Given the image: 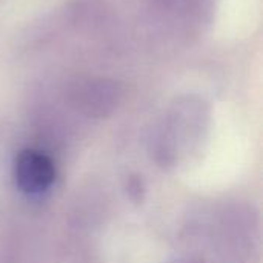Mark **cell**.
Returning a JSON list of instances; mask_svg holds the SVG:
<instances>
[{"label":"cell","mask_w":263,"mask_h":263,"mask_svg":"<svg viewBox=\"0 0 263 263\" xmlns=\"http://www.w3.org/2000/svg\"><path fill=\"white\" fill-rule=\"evenodd\" d=\"M54 165L45 154L25 149L14 163V177L17 186L26 194H40L46 191L54 182Z\"/></svg>","instance_id":"1"},{"label":"cell","mask_w":263,"mask_h":263,"mask_svg":"<svg viewBox=\"0 0 263 263\" xmlns=\"http://www.w3.org/2000/svg\"><path fill=\"white\" fill-rule=\"evenodd\" d=\"M82 102L85 105V109L89 114H105V111H109L114 105V92L112 91H105L103 85H91L83 92Z\"/></svg>","instance_id":"2"},{"label":"cell","mask_w":263,"mask_h":263,"mask_svg":"<svg viewBox=\"0 0 263 263\" xmlns=\"http://www.w3.org/2000/svg\"><path fill=\"white\" fill-rule=\"evenodd\" d=\"M128 196L133 199V200H140V194L143 193V183H142V179L139 176H134V177H129L128 180Z\"/></svg>","instance_id":"3"},{"label":"cell","mask_w":263,"mask_h":263,"mask_svg":"<svg viewBox=\"0 0 263 263\" xmlns=\"http://www.w3.org/2000/svg\"><path fill=\"white\" fill-rule=\"evenodd\" d=\"M180 263H200V262H197V260H185V262H180Z\"/></svg>","instance_id":"4"}]
</instances>
